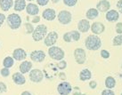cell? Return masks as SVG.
<instances>
[{"label": "cell", "mask_w": 122, "mask_h": 95, "mask_svg": "<svg viewBox=\"0 0 122 95\" xmlns=\"http://www.w3.org/2000/svg\"><path fill=\"white\" fill-rule=\"evenodd\" d=\"M46 35H47V27L45 24H40L34 28V31L32 33V39L35 42H39L43 40Z\"/></svg>", "instance_id": "2"}, {"label": "cell", "mask_w": 122, "mask_h": 95, "mask_svg": "<svg viewBox=\"0 0 122 95\" xmlns=\"http://www.w3.org/2000/svg\"><path fill=\"white\" fill-rule=\"evenodd\" d=\"M52 2H53L54 4H57L60 2V0H52Z\"/></svg>", "instance_id": "45"}, {"label": "cell", "mask_w": 122, "mask_h": 95, "mask_svg": "<svg viewBox=\"0 0 122 95\" xmlns=\"http://www.w3.org/2000/svg\"><path fill=\"white\" fill-rule=\"evenodd\" d=\"M0 95H1V94H0Z\"/></svg>", "instance_id": "50"}, {"label": "cell", "mask_w": 122, "mask_h": 95, "mask_svg": "<svg viewBox=\"0 0 122 95\" xmlns=\"http://www.w3.org/2000/svg\"><path fill=\"white\" fill-rule=\"evenodd\" d=\"M57 39H58L57 32L51 31V32L47 33V35L46 36L45 40H44V44L46 46L51 47V46H54V44H55V43L57 42Z\"/></svg>", "instance_id": "8"}, {"label": "cell", "mask_w": 122, "mask_h": 95, "mask_svg": "<svg viewBox=\"0 0 122 95\" xmlns=\"http://www.w3.org/2000/svg\"><path fill=\"white\" fill-rule=\"evenodd\" d=\"M20 95H32V93L30 92H29V91H24V92H21Z\"/></svg>", "instance_id": "44"}, {"label": "cell", "mask_w": 122, "mask_h": 95, "mask_svg": "<svg viewBox=\"0 0 122 95\" xmlns=\"http://www.w3.org/2000/svg\"><path fill=\"white\" fill-rule=\"evenodd\" d=\"M102 95H115V93L112 89H105L102 92Z\"/></svg>", "instance_id": "36"}, {"label": "cell", "mask_w": 122, "mask_h": 95, "mask_svg": "<svg viewBox=\"0 0 122 95\" xmlns=\"http://www.w3.org/2000/svg\"><path fill=\"white\" fill-rule=\"evenodd\" d=\"M74 58L76 62L79 65L84 64L86 61V53L83 48H76L74 51Z\"/></svg>", "instance_id": "6"}, {"label": "cell", "mask_w": 122, "mask_h": 95, "mask_svg": "<svg viewBox=\"0 0 122 95\" xmlns=\"http://www.w3.org/2000/svg\"><path fill=\"white\" fill-rule=\"evenodd\" d=\"M0 74L4 77H7V76H9V75H10V70H9V68H3L0 70Z\"/></svg>", "instance_id": "30"}, {"label": "cell", "mask_w": 122, "mask_h": 95, "mask_svg": "<svg viewBox=\"0 0 122 95\" xmlns=\"http://www.w3.org/2000/svg\"><path fill=\"white\" fill-rule=\"evenodd\" d=\"M105 86L107 89H112L116 86V80L112 76H107L105 79Z\"/></svg>", "instance_id": "24"}, {"label": "cell", "mask_w": 122, "mask_h": 95, "mask_svg": "<svg viewBox=\"0 0 122 95\" xmlns=\"http://www.w3.org/2000/svg\"><path fill=\"white\" fill-rule=\"evenodd\" d=\"M30 58L31 61L35 62H43L46 59V53L42 50H35L30 52Z\"/></svg>", "instance_id": "10"}, {"label": "cell", "mask_w": 122, "mask_h": 95, "mask_svg": "<svg viewBox=\"0 0 122 95\" xmlns=\"http://www.w3.org/2000/svg\"><path fill=\"white\" fill-rule=\"evenodd\" d=\"M99 15V11L96 9V8H90L88 9L86 14V16L88 20H95V18H97Z\"/></svg>", "instance_id": "23"}, {"label": "cell", "mask_w": 122, "mask_h": 95, "mask_svg": "<svg viewBox=\"0 0 122 95\" xmlns=\"http://www.w3.org/2000/svg\"><path fill=\"white\" fill-rule=\"evenodd\" d=\"M25 28H26V33H27V34H32L35 28L33 27V25L31 23H30V22L25 23Z\"/></svg>", "instance_id": "28"}, {"label": "cell", "mask_w": 122, "mask_h": 95, "mask_svg": "<svg viewBox=\"0 0 122 95\" xmlns=\"http://www.w3.org/2000/svg\"><path fill=\"white\" fill-rule=\"evenodd\" d=\"M111 8V3L108 0H100L96 5V9L101 13H106Z\"/></svg>", "instance_id": "14"}, {"label": "cell", "mask_w": 122, "mask_h": 95, "mask_svg": "<svg viewBox=\"0 0 122 95\" xmlns=\"http://www.w3.org/2000/svg\"><path fill=\"white\" fill-rule=\"evenodd\" d=\"M106 20L110 21V22H114L117 21L119 18V13L116 10H109L106 12V15H105Z\"/></svg>", "instance_id": "17"}, {"label": "cell", "mask_w": 122, "mask_h": 95, "mask_svg": "<svg viewBox=\"0 0 122 95\" xmlns=\"http://www.w3.org/2000/svg\"><path fill=\"white\" fill-rule=\"evenodd\" d=\"M117 8L119 10V13L122 14V0H119L117 2Z\"/></svg>", "instance_id": "38"}, {"label": "cell", "mask_w": 122, "mask_h": 95, "mask_svg": "<svg viewBox=\"0 0 122 95\" xmlns=\"http://www.w3.org/2000/svg\"><path fill=\"white\" fill-rule=\"evenodd\" d=\"M32 62L31 61H23L20 64V73H22V74H26V73H29V72L31 70V68H32Z\"/></svg>", "instance_id": "19"}, {"label": "cell", "mask_w": 122, "mask_h": 95, "mask_svg": "<svg viewBox=\"0 0 122 95\" xmlns=\"http://www.w3.org/2000/svg\"><path fill=\"white\" fill-rule=\"evenodd\" d=\"M80 95H86V94H85V93H81Z\"/></svg>", "instance_id": "46"}, {"label": "cell", "mask_w": 122, "mask_h": 95, "mask_svg": "<svg viewBox=\"0 0 122 95\" xmlns=\"http://www.w3.org/2000/svg\"><path fill=\"white\" fill-rule=\"evenodd\" d=\"M59 78L61 79V80H63L64 81L65 79H66V75H65L64 72H61L60 74H59Z\"/></svg>", "instance_id": "42"}, {"label": "cell", "mask_w": 122, "mask_h": 95, "mask_svg": "<svg viewBox=\"0 0 122 95\" xmlns=\"http://www.w3.org/2000/svg\"><path fill=\"white\" fill-rule=\"evenodd\" d=\"M13 81L14 82V84H16L17 85H22L26 83V78L24 76V75L20 72H15L14 73V75L12 76Z\"/></svg>", "instance_id": "15"}, {"label": "cell", "mask_w": 122, "mask_h": 95, "mask_svg": "<svg viewBox=\"0 0 122 95\" xmlns=\"http://www.w3.org/2000/svg\"><path fill=\"white\" fill-rule=\"evenodd\" d=\"M58 20L59 22L62 25H68L71 23V20H72V15L71 13L67 10H61L59 14H58Z\"/></svg>", "instance_id": "5"}, {"label": "cell", "mask_w": 122, "mask_h": 95, "mask_svg": "<svg viewBox=\"0 0 122 95\" xmlns=\"http://www.w3.org/2000/svg\"><path fill=\"white\" fill-rule=\"evenodd\" d=\"M57 92L60 95H69L72 92V86L68 82H61L57 86Z\"/></svg>", "instance_id": "9"}, {"label": "cell", "mask_w": 122, "mask_h": 95, "mask_svg": "<svg viewBox=\"0 0 122 95\" xmlns=\"http://www.w3.org/2000/svg\"><path fill=\"white\" fill-rule=\"evenodd\" d=\"M90 30L94 35H100L105 30V26L102 22H94L90 27Z\"/></svg>", "instance_id": "12"}, {"label": "cell", "mask_w": 122, "mask_h": 95, "mask_svg": "<svg viewBox=\"0 0 122 95\" xmlns=\"http://www.w3.org/2000/svg\"><path fill=\"white\" fill-rule=\"evenodd\" d=\"M14 64V59L11 56H7L4 59L3 61V66L4 68H12Z\"/></svg>", "instance_id": "25"}, {"label": "cell", "mask_w": 122, "mask_h": 95, "mask_svg": "<svg viewBox=\"0 0 122 95\" xmlns=\"http://www.w3.org/2000/svg\"><path fill=\"white\" fill-rule=\"evenodd\" d=\"M121 68H122V64H121Z\"/></svg>", "instance_id": "48"}, {"label": "cell", "mask_w": 122, "mask_h": 95, "mask_svg": "<svg viewBox=\"0 0 122 95\" xmlns=\"http://www.w3.org/2000/svg\"><path fill=\"white\" fill-rule=\"evenodd\" d=\"M70 32H71L72 41L78 42V41L80 39V33H79L78 30H72V31H70Z\"/></svg>", "instance_id": "27"}, {"label": "cell", "mask_w": 122, "mask_h": 95, "mask_svg": "<svg viewBox=\"0 0 122 95\" xmlns=\"http://www.w3.org/2000/svg\"><path fill=\"white\" fill-rule=\"evenodd\" d=\"M62 1H63V4L65 5H67L69 7L74 6L78 3V0H62Z\"/></svg>", "instance_id": "29"}, {"label": "cell", "mask_w": 122, "mask_h": 95, "mask_svg": "<svg viewBox=\"0 0 122 95\" xmlns=\"http://www.w3.org/2000/svg\"><path fill=\"white\" fill-rule=\"evenodd\" d=\"M21 18L17 14H11L7 16V24L12 29H18L21 26Z\"/></svg>", "instance_id": "3"}, {"label": "cell", "mask_w": 122, "mask_h": 95, "mask_svg": "<svg viewBox=\"0 0 122 95\" xmlns=\"http://www.w3.org/2000/svg\"><path fill=\"white\" fill-rule=\"evenodd\" d=\"M85 45L87 50L97 51L102 46V40L96 35H90L86 38Z\"/></svg>", "instance_id": "1"}, {"label": "cell", "mask_w": 122, "mask_h": 95, "mask_svg": "<svg viewBox=\"0 0 122 95\" xmlns=\"http://www.w3.org/2000/svg\"><path fill=\"white\" fill-rule=\"evenodd\" d=\"M30 79L31 82L33 83H41L44 79V74L43 72L41 71L40 69L38 68H34V69H31L29 74Z\"/></svg>", "instance_id": "7"}, {"label": "cell", "mask_w": 122, "mask_h": 95, "mask_svg": "<svg viewBox=\"0 0 122 95\" xmlns=\"http://www.w3.org/2000/svg\"><path fill=\"white\" fill-rule=\"evenodd\" d=\"M26 12L29 15H32V16H35V15H37L38 13H39V7L38 5H37L36 4L33 3H30L26 5Z\"/></svg>", "instance_id": "18"}, {"label": "cell", "mask_w": 122, "mask_h": 95, "mask_svg": "<svg viewBox=\"0 0 122 95\" xmlns=\"http://www.w3.org/2000/svg\"><path fill=\"white\" fill-rule=\"evenodd\" d=\"M7 91V86L4 82H0V94H2L4 92Z\"/></svg>", "instance_id": "33"}, {"label": "cell", "mask_w": 122, "mask_h": 95, "mask_svg": "<svg viewBox=\"0 0 122 95\" xmlns=\"http://www.w3.org/2000/svg\"><path fill=\"white\" fill-rule=\"evenodd\" d=\"M37 4L40 6H46L48 3H49V0H36Z\"/></svg>", "instance_id": "37"}, {"label": "cell", "mask_w": 122, "mask_h": 95, "mask_svg": "<svg viewBox=\"0 0 122 95\" xmlns=\"http://www.w3.org/2000/svg\"><path fill=\"white\" fill-rule=\"evenodd\" d=\"M40 21V17L38 15H35V17L32 19V23H38Z\"/></svg>", "instance_id": "40"}, {"label": "cell", "mask_w": 122, "mask_h": 95, "mask_svg": "<svg viewBox=\"0 0 122 95\" xmlns=\"http://www.w3.org/2000/svg\"><path fill=\"white\" fill-rule=\"evenodd\" d=\"M112 44L114 46H120L122 45V34H119L116 36L112 40Z\"/></svg>", "instance_id": "26"}, {"label": "cell", "mask_w": 122, "mask_h": 95, "mask_svg": "<svg viewBox=\"0 0 122 95\" xmlns=\"http://www.w3.org/2000/svg\"><path fill=\"white\" fill-rule=\"evenodd\" d=\"M90 23L88 20H86V19H83V20H79L78 23V31L81 32V33H86L88 32V30L90 29Z\"/></svg>", "instance_id": "16"}, {"label": "cell", "mask_w": 122, "mask_h": 95, "mask_svg": "<svg viewBox=\"0 0 122 95\" xmlns=\"http://www.w3.org/2000/svg\"><path fill=\"white\" fill-rule=\"evenodd\" d=\"M28 1H30V2H31V1H34V0H28Z\"/></svg>", "instance_id": "47"}, {"label": "cell", "mask_w": 122, "mask_h": 95, "mask_svg": "<svg viewBox=\"0 0 122 95\" xmlns=\"http://www.w3.org/2000/svg\"><path fill=\"white\" fill-rule=\"evenodd\" d=\"M66 67H67V62H66L65 61H63V60L60 61V62L57 64V68H59V69H61V70L65 69Z\"/></svg>", "instance_id": "32"}, {"label": "cell", "mask_w": 122, "mask_h": 95, "mask_svg": "<svg viewBox=\"0 0 122 95\" xmlns=\"http://www.w3.org/2000/svg\"><path fill=\"white\" fill-rule=\"evenodd\" d=\"M91 78H92V73L89 69H87V68L82 69L81 72L79 73V79H80V81L86 82V81L90 80Z\"/></svg>", "instance_id": "21"}, {"label": "cell", "mask_w": 122, "mask_h": 95, "mask_svg": "<svg viewBox=\"0 0 122 95\" xmlns=\"http://www.w3.org/2000/svg\"><path fill=\"white\" fill-rule=\"evenodd\" d=\"M48 54L50 56L51 59L54 60V61H61L63 60V58L65 56L64 51L61 49V47L58 46H51L48 49Z\"/></svg>", "instance_id": "4"}, {"label": "cell", "mask_w": 122, "mask_h": 95, "mask_svg": "<svg viewBox=\"0 0 122 95\" xmlns=\"http://www.w3.org/2000/svg\"><path fill=\"white\" fill-rule=\"evenodd\" d=\"M14 6V1L13 0H0V8L4 12L9 11Z\"/></svg>", "instance_id": "20"}, {"label": "cell", "mask_w": 122, "mask_h": 95, "mask_svg": "<svg viewBox=\"0 0 122 95\" xmlns=\"http://www.w3.org/2000/svg\"><path fill=\"white\" fill-rule=\"evenodd\" d=\"M42 17L44 18L46 20H48V21L54 20L56 18V12H55V10L52 9V8H46V9H45L43 11Z\"/></svg>", "instance_id": "13"}, {"label": "cell", "mask_w": 122, "mask_h": 95, "mask_svg": "<svg viewBox=\"0 0 122 95\" xmlns=\"http://www.w3.org/2000/svg\"><path fill=\"white\" fill-rule=\"evenodd\" d=\"M89 86H90V88L91 89H95L96 88V86H97V83L95 81H91L89 83Z\"/></svg>", "instance_id": "41"}, {"label": "cell", "mask_w": 122, "mask_h": 95, "mask_svg": "<svg viewBox=\"0 0 122 95\" xmlns=\"http://www.w3.org/2000/svg\"><path fill=\"white\" fill-rule=\"evenodd\" d=\"M26 5H27L26 0H15L14 5V11H16V12H21V11L25 10Z\"/></svg>", "instance_id": "22"}, {"label": "cell", "mask_w": 122, "mask_h": 95, "mask_svg": "<svg viewBox=\"0 0 122 95\" xmlns=\"http://www.w3.org/2000/svg\"><path fill=\"white\" fill-rule=\"evenodd\" d=\"M120 95H122V92H121V94H120Z\"/></svg>", "instance_id": "49"}, {"label": "cell", "mask_w": 122, "mask_h": 95, "mask_svg": "<svg viewBox=\"0 0 122 95\" xmlns=\"http://www.w3.org/2000/svg\"><path fill=\"white\" fill-rule=\"evenodd\" d=\"M101 56L103 59H109V58L111 57V53L107 50H102L101 51Z\"/></svg>", "instance_id": "34"}, {"label": "cell", "mask_w": 122, "mask_h": 95, "mask_svg": "<svg viewBox=\"0 0 122 95\" xmlns=\"http://www.w3.org/2000/svg\"><path fill=\"white\" fill-rule=\"evenodd\" d=\"M116 32L118 35L122 34V22H118L116 24Z\"/></svg>", "instance_id": "35"}, {"label": "cell", "mask_w": 122, "mask_h": 95, "mask_svg": "<svg viewBox=\"0 0 122 95\" xmlns=\"http://www.w3.org/2000/svg\"><path fill=\"white\" fill-rule=\"evenodd\" d=\"M13 58L17 61H25L27 58V52L22 48H17L13 52Z\"/></svg>", "instance_id": "11"}, {"label": "cell", "mask_w": 122, "mask_h": 95, "mask_svg": "<svg viewBox=\"0 0 122 95\" xmlns=\"http://www.w3.org/2000/svg\"><path fill=\"white\" fill-rule=\"evenodd\" d=\"M62 38H63V40H64L66 43H71V41H72L71 32H66V33H64V35H63Z\"/></svg>", "instance_id": "31"}, {"label": "cell", "mask_w": 122, "mask_h": 95, "mask_svg": "<svg viewBox=\"0 0 122 95\" xmlns=\"http://www.w3.org/2000/svg\"><path fill=\"white\" fill-rule=\"evenodd\" d=\"M5 19H6V17H5V14H0V27H2V25L4 24Z\"/></svg>", "instance_id": "39"}, {"label": "cell", "mask_w": 122, "mask_h": 95, "mask_svg": "<svg viewBox=\"0 0 122 95\" xmlns=\"http://www.w3.org/2000/svg\"><path fill=\"white\" fill-rule=\"evenodd\" d=\"M74 89L77 91V92H73V95H80V94H81V93H80V91H78V90H79V88H78V87H75Z\"/></svg>", "instance_id": "43"}]
</instances>
